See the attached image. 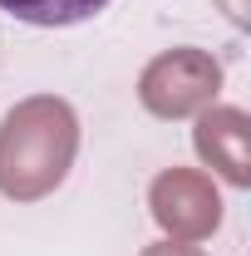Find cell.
Returning a JSON list of instances; mask_svg holds the SVG:
<instances>
[{
	"label": "cell",
	"mask_w": 251,
	"mask_h": 256,
	"mask_svg": "<svg viewBox=\"0 0 251 256\" xmlns=\"http://www.w3.org/2000/svg\"><path fill=\"white\" fill-rule=\"evenodd\" d=\"M79 153V118L54 94L15 104L0 124V192L10 202H40L60 188Z\"/></svg>",
	"instance_id": "obj_1"
},
{
	"label": "cell",
	"mask_w": 251,
	"mask_h": 256,
	"mask_svg": "<svg viewBox=\"0 0 251 256\" xmlns=\"http://www.w3.org/2000/svg\"><path fill=\"white\" fill-rule=\"evenodd\" d=\"M222 89V64L207 50H162L143 79H138V98L153 118H188L212 108V98Z\"/></svg>",
	"instance_id": "obj_2"
},
{
	"label": "cell",
	"mask_w": 251,
	"mask_h": 256,
	"mask_svg": "<svg viewBox=\"0 0 251 256\" xmlns=\"http://www.w3.org/2000/svg\"><path fill=\"white\" fill-rule=\"evenodd\" d=\"M148 207H153V222L172 242H202L222 226V197L212 188V178L197 168L158 172L153 188H148Z\"/></svg>",
	"instance_id": "obj_3"
},
{
	"label": "cell",
	"mask_w": 251,
	"mask_h": 256,
	"mask_svg": "<svg viewBox=\"0 0 251 256\" xmlns=\"http://www.w3.org/2000/svg\"><path fill=\"white\" fill-rule=\"evenodd\" d=\"M192 143H197V158L212 172H222L232 188L251 182V118L242 108H202Z\"/></svg>",
	"instance_id": "obj_4"
},
{
	"label": "cell",
	"mask_w": 251,
	"mask_h": 256,
	"mask_svg": "<svg viewBox=\"0 0 251 256\" xmlns=\"http://www.w3.org/2000/svg\"><path fill=\"white\" fill-rule=\"evenodd\" d=\"M108 0H0V10H10L25 25H79Z\"/></svg>",
	"instance_id": "obj_5"
},
{
	"label": "cell",
	"mask_w": 251,
	"mask_h": 256,
	"mask_svg": "<svg viewBox=\"0 0 251 256\" xmlns=\"http://www.w3.org/2000/svg\"><path fill=\"white\" fill-rule=\"evenodd\" d=\"M143 256H207V252L192 246V242H158V246H148Z\"/></svg>",
	"instance_id": "obj_6"
}]
</instances>
